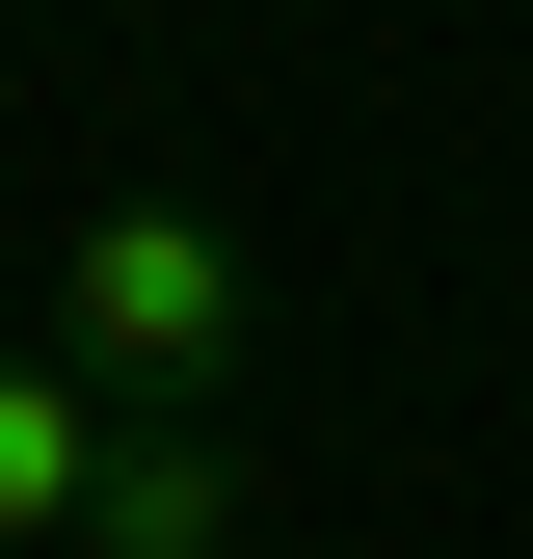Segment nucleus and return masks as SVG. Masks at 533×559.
Wrapping results in <instances>:
<instances>
[{
	"label": "nucleus",
	"mask_w": 533,
	"mask_h": 559,
	"mask_svg": "<svg viewBox=\"0 0 533 559\" xmlns=\"http://www.w3.org/2000/svg\"><path fill=\"white\" fill-rule=\"evenodd\" d=\"M240 346H266L240 214H187V187H107V214L54 240V373H81L107 427H214V400H240Z\"/></svg>",
	"instance_id": "nucleus-1"
},
{
	"label": "nucleus",
	"mask_w": 533,
	"mask_h": 559,
	"mask_svg": "<svg viewBox=\"0 0 533 559\" xmlns=\"http://www.w3.org/2000/svg\"><path fill=\"white\" fill-rule=\"evenodd\" d=\"M81 507H107V400L54 373V346H0V559H27V533L81 559Z\"/></svg>",
	"instance_id": "nucleus-2"
},
{
	"label": "nucleus",
	"mask_w": 533,
	"mask_h": 559,
	"mask_svg": "<svg viewBox=\"0 0 533 559\" xmlns=\"http://www.w3.org/2000/svg\"><path fill=\"white\" fill-rule=\"evenodd\" d=\"M81 559H240V453H214V427H107Z\"/></svg>",
	"instance_id": "nucleus-3"
}]
</instances>
